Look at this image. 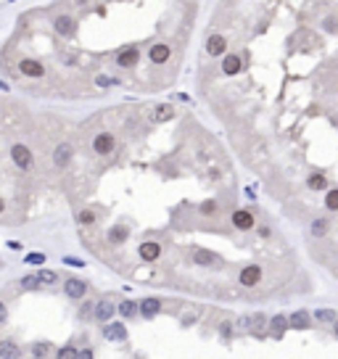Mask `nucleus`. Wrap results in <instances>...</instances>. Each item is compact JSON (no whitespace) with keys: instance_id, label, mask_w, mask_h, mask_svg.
<instances>
[{"instance_id":"obj_3","label":"nucleus","mask_w":338,"mask_h":359,"mask_svg":"<svg viewBox=\"0 0 338 359\" xmlns=\"http://www.w3.org/2000/svg\"><path fill=\"white\" fill-rule=\"evenodd\" d=\"M116 148V138L111 132H98L93 138V151L98 153V156H108Z\"/></svg>"},{"instance_id":"obj_2","label":"nucleus","mask_w":338,"mask_h":359,"mask_svg":"<svg viewBox=\"0 0 338 359\" xmlns=\"http://www.w3.org/2000/svg\"><path fill=\"white\" fill-rule=\"evenodd\" d=\"M11 159H14V164L19 169H29L32 164H35V156H32V151H29L27 146H21V143L11 146Z\"/></svg>"},{"instance_id":"obj_5","label":"nucleus","mask_w":338,"mask_h":359,"mask_svg":"<svg viewBox=\"0 0 338 359\" xmlns=\"http://www.w3.org/2000/svg\"><path fill=\"white\" fill-rule=\"evenodd\" d=\"M114 315H116V304L111 301V298H101V301L95 304L93 319H95V322H103V325H106L108 319H114Z\"/></svg>"},{"instance_id":"obj_4","label":"nucleus","mask_w":338,"mask_h":359,"mask_svg":"<svg viewBox=\"0 0 338 359\" xmlns=\"http://www.w3.org/2000/svg\"><path fill=\"white\" fill-rule=\"evenodd\" d=\"M138 61H140L138 45H127L125 50H119V53H116V63H119L122 69H135V66H138Z\"/></svg>"},{"instance_id":"obj_41","label":"nucleus","mask_w":338,"mask_h":359,"mask_svg":"<svg viewBox=\"0 0 338 359\" xmlns=\"http://www.w3.org/2000/svg\"><path fill=\"white\" fill-rule=\"evenodd\" d=\"M63 264H74V267H82L80 259H71V256H63Z\"/></svg>"},{"instance_id":"obj_31","label":"nucleus","mask_w":338,"mask_h":359,"mask_svg":"<svg viewBox=\"0 0 338 359\" xmlns=\"http://www.w3.org/2000/svg\"><path fill=\"white\" fill-rule=\"evenodd\" d=\"M37 277H40V283H42V285H56V283H58V275H56L53 270H42Z\"/></svg>"},{"instance_id":"obj_1","label":"nucleus","mask_w":338,"mask_h":359,"mask_svg":"<svg viewBox=\"0 0 338 359\" xmlns=\"http://www.w3.org/2000/svg\"><path fill=\"white\" fill-rule=\"evenodd\" d=\"M262 277H264V272H262V267H259V264L243 267V270H240V275H238V280H240V285H243V288H254V285H259V283H262Z\"/></svg>"},{"instance_id":"obj_30","label":"nucleus","mask_w":338,"mask_h":359,"mask_svg":"<svg viewBox=\"0 0 338 359\" xmlns=\"http://www.w3.org/2000/svg\"><path fill=\"white\" fill-rule=\"evenodd\" d=\"M325 206H328V211H338V188L325 193Z\"/></svg>"},{"instance_id":"obj_23","label":"nucleus","mask_w":338,"mask_h":359,"mask_svg":"<svg viewBox=\"0 0 338 359\" xmlns=\"http://www.w3.org/2000/svg\"><path fill=\"white\" fill-rule=\"evenodd\" d=\"M174 116V108L169 106V103H164V106H156L153 108V122H169Z\"/></svg>"},{"instance_id":"obj_37","label":"nucleus","mask_w":338,"mask_h":359,"mask_svg":"<svg viewBox=\"0 0 338 359\" xmlns=\"http://www.w3.org/2000/svg\"><path fill=\"white\" fill-rule=\"evenodd\" d=\"M32 354H35V357H48L50 354V346L48 343H37L35 349H32Z\"/></svg>"},{"instance_id":"obj_8","label":"nucleus","mask_w":338,"mask_h":359,"mask_svg":"<svg viewBox=\"0 0 338 359\" xmlns=\"http://www.w3.org/2000/svg\"><path fill=\"white\" fill-rule=\"evenodd\" d=\"M19 71H21L24 77H32V80H37V77L45 74V66L37 61V58H21V61H19Z\"/></svg>"},{"instance_id":"obj_15","label":"nucleus","mask_w":338,"mask_h":359,"mask_svg":"<svg viewBox=\"0 0 338 359\" xmlns=\"http://www.w3.org/2000/svg\"><path fill=\"white\" fill-rule=\"evenodd\" d=\"M138 312L146 319H151V317H156L161 312V301H159V298H143L140 306H138Z\"/></svg>"},{"instance_id":"obj_19","label":"nucleus","mask_w":338,"mask_h":359,"mask_svg":"<svg viewBox=\"0 0 338 359\" xmlns=\"http://www.w3.org/2000/svg\"><path fill=\"white\" fill-rule=\"evenodd\" d=\"M127 235H129V230H127L125 225H114L111 230H108L106 240H108V243H111V246H122V243H125V240H127Z\"/></svg>"},{"instance_id":"obj_24","label":"nucleus","mask_w":338,"mask_h":359,"mask_svg":"<svg viewBox=\"0 0 338 359\" xmlns=\"http://www.w3.org/2000/svg\"><path fill=\"white\" fill-rule=\"evenodd\" d=\"M328 227H330L328 217L315 219V222H312V235H315V238H325V235H328Z\"/></svg>"},{"instance_id":"obj_44","label":"nucleus","mask_w":338,"mask_h":359,"mask_svg":"<svg viewBox=\"0 0 338 359\" xmlns=\"http://www.w3.org/2000/svg\"><path fill=\"white\" fill-rule=\"evenodd\" d=\"M74 3H77V5H84V3H87V0H74Z\"/></svg>"},{"instance_id":"obj_25","label":"nucleus","mask_w":338,"mask_h":359,"mask_svg":"<svg viewBox=\"0 0 338 359\" xmlns=\"http://www.w3.org/2000/svg\"><path fill=\"white\" fill-rule=\"evenodd\" d=\"M198 211L204 214V217H217V214H219V204H217V201H201Z\"/></svg>"},{"instance_id":"obj_40","label":"nucleus","mask_w":338,"mask_h":359,"mask_svg":"<svg viewBox=\"0 0 338 359\" xmlns=\"http://www.w3.org/2000/svg\"><path fill=\"white\" fill-rule=\"evenodd\" d=\"M230 333H232V330H230V325H227V322L219 328V336H222V338H230Z\"/></svg>"},{"instance_id":"obj_43","label":"nucleus","mask_w":338,"mask_h":359,"mask_svg":"<svg viewBox=\"0 0 338 359\" xmlns=\"http://www.w3.org/2000/svg\"><path fill=\"white\" fill-rule=\"evenodd\" d=\"M3 211H5V201L0 198V214H3Z\"/></svg>"},{"instance_id":"obj_17","label":"nucleus","mask_w":338,"mask_h":359,"mask_svg":"<svg viewBox=\"0 0 338 359\" xmlns=\"http://www.w3.org/2000/svg\"><path fill=\"white\" fill-rule=\"evenodd\" d=\"M148 56H151L153 63H159V66H161V63L169 61L172 50H169V45H164V42H156V45H151V53H148Z\"/></svg>"},{"instance_id":"obj_14","label":"nucleus","mask_w":338,"mask_h":359,"mask_svg":"<svg viewBox=\"0 0 338 359\" xmlns=\"http://www.w3.org/2000/svg\"><path fill=\"white\" fill-rule=\"evenodd\" d=\"M103 336H106V341H127V328L122 322H106V328H103Z\"/></svg>"},{"instance_id":"obj_38","label":"nucleus","mask_w":338,"mask_h":359,"mask_svg":"<svg viewBox=\"0 0 338 359\" xmlns=\"http://www.w3.org/2000/svg\"><path fill=\"white\" fill-rule=\"evenodd\" d=\"M5 319H8V309H5V304L0 301V325H3Z\"/></svg>"},{"instance_id":"obj_9","label":"nucleus","mask_w":338,"mask_h":359,"mask_svg":"<svg viewBox=\"0 0 338 359\" xmlns=\"http://www.w3.org/2000/svg\"><path fill=\"white\" fill-rule=\"evenodd\" d=\"M138 256L143 259V262H156V259L161 256V246L156 243V240H146V243H140Z\"/></svg>"},{"instance_id":"obj_27","label":"nucleus","mask_w":338,"mask_h":359,"mask_svg":"<svg viewBox=\"0 0 338 359\" xmlns=\"http://www.w3.org/2000/svg\"><path fill=\"white\" fill-rule=\"evenodd\" d=\"M21 288L24 291H40L42 283H40V277H37V275H27V277H21Z\"/></svg>"},{"instance_id":"obj_33","label":"nucleus","mask_w":338,"mask_h":359,"mask_svg":"<svg viewBox=\"0 0 338 359\" xmlns=\"http://www.w3.org/2000/svg\"><path fill=\"white\" fill-rule=\"evenodd\" d=\"M58 357H61V359L80 357V349H77V346H61V349H58Z\"/></svg>"},{"instance_id":"obj_12","label":"nucleus","mask_w":338,"mask_h":359,"mask_svg":"<svg viewBox=\"0 0 338 359\" xmlns=\"http://www.w3.org/2000/svg\"><path fill=\"white\" fill-rule=\"evenodd\" d=\"M232 225L238 227V230H251L254 227V214L249 211V209H235V211H232Z\"/></svg>"},{"instance_id":"obj_18","label":"nucleus","mask_w":338,"mask_h":359,"mask_svg":"<svg viewBox=\"0 0 338 359\" xmlns=\"http://www.w3.org/2000/svg\"><path fill=\"white\" fill-rule=\"evenodd\" d=\"M243 69V58H240L238 53H230V56H225V61H222V71L225 74H238V71Z\"/></svg>"},{"instance_id":"obj_10","label":"nucleus","mask_w":338,"mask_h":359,"mask_svg":"<svg viewBox=\"0 0 338 359\" xmlns=\"http://www.w3.org/2000/svg\"><path fill=\"white\" fill-rule=\"evenodd\" d=\"M288 328H294V330H307V328H312V315H309L307 309L294 312V315L288 317Z\"/></svg>"},{"instance_id":"obj_26","label":"nucleus","mask_w":338,"mask_h":359,"mask_svg":"<svg viewBox=\"0 0 338 359\" xmlns=\"http://www.w3.org/2000/svg\"><path fill=\"white\" fill-rule=\"evenodd\" d=\"M77 222H80V225H95V222H98V214H95L93 209H82V211L77 214Z\"/></svg>"},{"instance_id":"obj_20","label":"nucleus","mask_w":338,"mask_h":359,"mask_svg":"<svg viewBox=\"0 0 338 359\" xmlns=\"http://www.w3.org/2000/svg\"><path fill=\"white\" fill-rule=\"evenodd\" d=\"M249 330L254 333V336L264 338V336H267V317H264V315H254L249 319Z\"/></svg>"},{"instance_id":"obj_29","label":"nucleus","mask_w":338,"mask_h":359,"mask_svg":"<svg viewBox=\"0 0 338 359\" xmlns=\"http://www.w3.org/2000/svg\"><path fill=\"white\" fill-rule=\"evenodd\" d=\"M0 354L3 357H21V349H19L14 341H5L3 346H0Z\"/></svg>"},{"instance_id":"obj_13","label":"nucleus","mask_w":338,"mask_h":359,"mask_svg":"<svg viewBox=\"0 0 338 359\" xmlns=\"http://www.w3.org/2000/svg\"><path fill=\"white\" fill-rule=\"evenodd\" d=\"M84 291H87V285H84L80 277H69L66 283H63V293H66L69 298H74V301L84 296Z\"/></svg>"},{"instance_id":"obj_36","label":"nucleus","mask_w":338,"mask_h":359,"mask_svg":"<svg viewBox=\"0 0 338 359\" xmlns=\"http://www.w3.org/2000/svg\"><path fill=\"white\" fill-rule=\"evenodd\" d=\"M312 317H317V319H322V322H328V319H336V312H333V309H317Z\"/></svg>"},{"instance_id":"obj_34","label":"nucleus","mask_w":338,"mask_h":359,"mask_svg":"<svg viewBox=\"0 0 338 359\" xmlns=\"http://www.w3.org/2000/svg\"><path fill=\"white\" fill-rule=\"evenodd\" d=\"M93 312H95V301H87V304H82V309H80V317L84 319V322H90V317H93Z\"/></svg>"},{"instance_id":"obj_11","label":"nucleus","mask_w":338,"mask_h":359,"mask_svg":"<svg viewBox=\"0 0 338 359\" xmlns=\"http://www.w3.org/2000/svg\"><path fill=\"white\" fill-rule=\"evenodd\" d=\"M227 50V40L225 35H211L209 40H206V53H209L211 58H219Z\"/></svg>"},{"instance_id":"obj_28","label":"nucleus","mask_w":338,"mask_h":359,"mask_svg":"<svg viewBox=\"0 0 338 359\" xmlns=\"http://www.w3.org/2000/svg\"><path fill=\"white\" fill-rule=\"evenodd\" d=\"M307 185L312 188V190H328V180H325L322 174H312V177L307 180Z\"/></svg>"},{"instance_id":"obj_21","label":"nucleus","mask_w":338,"mask_h":359,"mask_svg":"<svg viewBox=\"0 0 338 359\" xmlns=\"http://www.w3.org/2000/svg\"><path fill=\"white\" fill-rule=\"evenodd\" d=\"M193 262L204 264V267H211V264H217V253L209 251V249H196L193 251Z\"/></svg>"},{"instance_id":"obj_35","label":"nucleus","mask_w":338,"mask_h":359,"mask_svg":"<svg viewBox=\"0 0 338 359\" xmlns=\"http://www.w3.org/2000/svg\"><path fill=\"white\" fill-rule=\"evenodd\" d=\"M24 262H27V264H45V253L32 251V253H27V256H24Z\"/></svg>"},{"instance_id":"obj_42","label":"nucleus","mask_w":338,"mask_h":359,"mask_svg":"<svg viewBox=\"0 0 338 359\" xmlns=\"http://www.w3.org/2000/svg\"><path fill=\"white\" fill-rule=\"evenodd\" d=\"M333 333H336V338H338V319H333Z\"/></svg>"},{"instance_id":"obj_32","label":"nucleus","mask_w":338,"mask_h":359,"mask_svg":"<svg viewBox=\"0 0 338 359\" xmlns=\"http://www.w3.org/2000/svg\"><path fill=\"white\" fill-rule=\"evenodd\" d=\"M322 29L328 32V35H338V19L325 16V19H322Z\"/></svg>"},{"instance_id":"obj_7","label":"nucleus","mask_w":338,"mask_h":359,"mask_svg":"<svg viewBox=\"0 0 338 359\" xmlns=\"http://www.w3.org/2000/svg\"><path fill=\"white\" fill-rule=\"evenodd\" d=\"M53 29L58 32L61 37H74L77 35V21L71 16H66V14H61V16H56V21H53Z\"/></svg>"},{"instance_id":"obj_16","label":"nucleus","mask_w":338,"mask_h":359,"mask_svg":"<svg viewBox=\"0 0 338 359\" xmlns=\"http://www.w3.org/2000/svg\"><path fill=\"white\" fill-rule=\"evenodd\" d=\"M285 330H288V317H285V315H275V317L270 319V333H272V338H275V341H280Z\"/></svg>"},{"instance_id":"obj_6","label":"nucleus","mask_w":338,"mask_h":359,"mask_svg":"<svg viewBox=\"0 0 338 359\" xmlns=\"http://www.w3.org/2000/svg\"><path fill=\"white\" fill-rule=\"evenodd\" d=\"M71 156H74V148L69 146V143H58V146L53 148V164L56 169H66Z\"/></svg>"},{"instance_id":"obj_22","label":"nucleus","mask_w":338,"mask_h":359,"mask_svg":"<svg viewBox=\"0 0 338 359\" xmlns=\"http://www.w3.org/2000/svg\"><path fill=\"white\" fill-rule=\"evenodd\" d=\"M119 315L125 317V319H132V317H138V304H135L132 298H125V301L119 304Z\"/></svg>"},{"instance_id":"obj_39","label":"nucleus","mask_w":338,"mask_h":359,"mask_svg":"<svg viewBox=\"0 0 338 359\" xmlns=\"http://www.w3.org/2000/svg\"><path fill=\"white\" fill-rule=\"evenodd\" d=\"M259 235H262V238H270V235H272V230H270V227L267 225H262V227H259V230H256Z\"/></svg>"}]
</instances>
